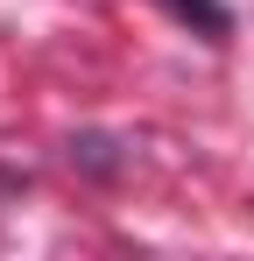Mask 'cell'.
<instances>
[{
    "mask_svg": "<svg viewBox=\"0 0 254 261\" xmlns=\"http://www.w3.org/2000/svg\"><path fill=\"white\" fill-rule=\"evenodd\" d=\"M169 14L191 21L205 43H226V36H233V7H226V0H169Z\"/></svg>",
    "mask_w": 254,
    "mask_h": 261,
    "instance_id": "obj_1",
    "label": "cell"
}]
</instances>
